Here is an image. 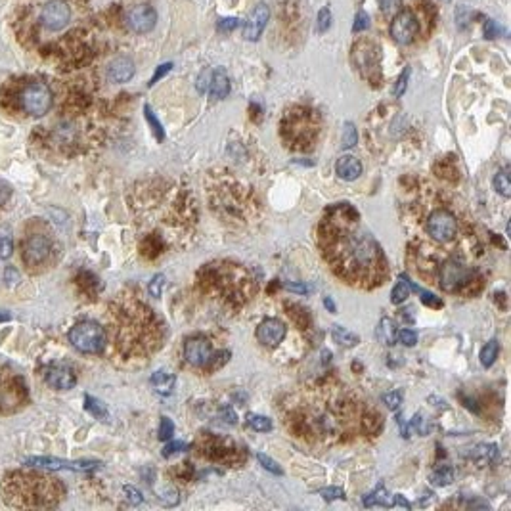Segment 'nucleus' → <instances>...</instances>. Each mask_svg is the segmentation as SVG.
<instances>
[{
  "label": "nucleus",
  "mask_w": 511,
  "mask_h": 511,
  "mask_svg": "<svg viewBox=\"0 0 511 511\" xmlns=\"http://www.w3.org/2000/svg\"><path fill=\"white\" fill-rule=\"evenodd\" d=\"M383 402L389 406V410H399L400 402H402V395L400 391H392L389 395H385Z\"/></svg>",
  "instance_id": "44"
},
{
  "label": "nucleus",
  "mask_w": 511,
  "mask_h": 511,
  "mask_svg": "<svg viewBox=\"0 0 511 511\" xmlns=\"http://www.w3.org/2000/svg\"><path fill=\"white\" fill-rule=\"evenodd\" d=\"M412 427H414L415 431L419 433V435H427V431H429V429H427V427H425V419H424V415H419V414L415 415L414 419H412Z\"/></svg>",
  "instance_id": "54"
},
{
  "label": "nucleus",
  "mask_w": 511,
  "mask_h": 511,
  "mask_svg": "<svg viewBox=\"0 0 511 511\" xmlns=\"http://www.w3.org/2000/svg\"><path fill=\"white\" fill-rule=\"evenodd\" d=\"M288 311H289V316L291 320L295 322L297 326H301V328H309L311 326V316H309V312L301 309V306H297V304H288Z\"/></svg>",
  "instance_id": "31"
},
{
  "label": "nucleus",
  "mask_w": 511,
  "mask_h": 511,
  "mask_svg": "<svg viewBox=\"0 0 511 511\" xmlns=\"http://www.w3.org/2000/svg\"><path fill=\"white\" fill-rule=\"evenodd\" d=\"M17 377L0 376V410H14L21 404L25 392Z\"/></svg>",
  "instance_id": "13"
},
{
  "label": "nucleus",
  "mask_w": 511,
  "mask_h": 511,
  "mask_svg": "<svg viewBox=\"0 0 511 511\" xmlns=\"http://www.w3.org/2000/svg\"><path fill=\"white\" fill-rule=\"evenodd\" d=\"M408 79H410V67H406L404 73L400 75V79L397 80V87H395V96L400 98L402 94H404V90H406V87H408Z\"/></svg>",
  "instance_id": "43"
},
{
  "label": "nucleus",
  "mask_w": 511,
  "mask_h": 511,
  "mask_svg": "<svg viewBox=\"0 0 511 511\" xmlns=\"http://www.w3.org/2000/svg\"><path fill=\"white\" fill-rule=\"evenodd\" d=\"M71 19V10L64 0H52L40 12V24L49 31H62Z\"/></svg>",
  "instance_id": "10"
},
{
  "label": "nucleus",
  "mask_w": 511,
  "mask_h": 511,
  "mask_svg": "<svg viewBox=\"0 0 511 511\" xmlns=\"http://www.w3.org/2000/svg\"><path fill=\"white\" fill-rule=\"evenodd\" d=\"M397 337H399L400 343L406 345V347H414L417 343V336H415V331H412V329H402V331L397 334Z\"/></svg>",
  "instance_id": "42"
},
{
  "label": "nucleus",
  "mask_w": 511,
  "mask_h": 511,
  "mask_svg": "<svg viewBox=\"0 0 511 511\" xmlns=\"http://www.w3.org/2000/svg\"><path fill=\"white\" fill-rule=\"evenodd\" d=\"M364 505H366V508H372V505H383V508H391L392 502L389 500V494L385 492L383 485H379L376 492H372V494H367L366 498H364Z\"/></svg>",
  "instance_id": "27"
},
{
  "label": "nucleus",
  "mask_w": 511,
  "mask_h": 511,
  "mask_svg": "<svg viewBox=\"0 0 511 511\" xmlns=\"http://www.w3.org/2000/svg\"><path fill=\"white\" fill-rule=\"evenodd\" d=\"M377 337L383 341L385 345H392L397 341V329H395V322L389 318H383L379 322V329H377Z\"/></svg>",
  "instance_id": "25"
},
{
  "label": "nucleus",
  "mask_w": 511,
  "mask_h": 511,
  "mask_svg": "<svg viewBox=\"0 0 511 511\" xmlns=\"http://www.w3.org/2000/svg\"><path fill=\"white\" fill-rule=\"evenodd\" d=\"M155 21H157V14L152 6L148 4H140V6H135L127 14V25L132 29L135 33H148L152 31L155 27Z\"/></svg>",
  "instance_id": "15"
},
{
  "label": "nucleus",
  "mask_w": 511,
  "mask_h": 511,
  "mask_svg": "<svg viewBox=\"0 0 511 511\" xmlns=\"http://www.w3.org/2000/svg\"><path fill=\"white\" fill-rule=\"evenodd\" d=\"M370 27V17H367L366 12H358L356 17H354V25H352V31H364Z\"/></svg>",
  "instance_id": "45"
},
{
  "label": "nucleus",
  "mask_w": 511,
  "mask_h": 511,
  "mask_svg": "<svg viewBox=\"0 0 511 511\" xmlns=\"http://www.w3.org/2000/svg\"><path fill=\"white\" fill-rule=\"evenodd\" d=\"M377 2H379L381 12L387 14V16H395L400 10V6H402V0H377Z\"/></svg>",
  "instance_id": "38"
},
{
  "label": "nucleus",
  "mask_w": 511,
  "mask_h": 511,
  "mask_svg": "<svg viewBox=\"0 0 511 511\" xmlns=\"http://www.w3.org/2000/svg\"><path fill=\"white\" fill-rule=\"evenodd\" d=\"M410 288L415 289L419 295H422V303L427 304V306H431V309H442V301L440 299H437V297L433 295V293H429V291H425V289H422L419 286H414L412 282H410Z\"/></svg>",
  "instance_id": "34"
},
{
  "label": "nucleus",
  "mask_w": 511,
  "mask_h": 511,
  "mask_svg": "<svg viewBox=\"0 0 511 511\" xmlns=\"http://www.w3.org/2000/svg\"><path fill=\"white\" fill-rule=\"evenodd\" d=\"M144 115H146V119H148V123H150V127H152L155 138H157L159 142H163V140H165V130H163V125L159 123V119L153 115L152 107H150V105H144Z\"/></svg>",
  "instance_id": "32"
},
{
  "label": "nucleus",
  "mask_w": 511,
  "mask_h": 511,
  "mask_svg": "<svg viewBox=\"0 0 511 511\" xmlns=\"http://www.w3.org/2000/svg\"><path fill=\"white\" fill-rule=\"evenodd\" d=\"M46 383L54 389H60V391H67V389H73L75 383H77V377L73 374V370L69 366H64V364H52V366L46 367Z\"/></svg>",
  "instance_id": "16"
},
{
  "label": "nucleus",
  "mask_w": 511,
  "mask_h": 511,
  "mask_svg": "<svg viewBox=\"0 0 511 511\" xmlns=\"http://www.w3.org/2000/svg\"><path fill=\"white\" fill-rule=\"evenodd\" d=\"M85 408H87L88 412L94 415V417L102 419V422H107V419H110V412H107V408H105V404L102 400H98L94 399V397L87 395V397H85Z\"/></svg>",
  "instance_id": "23"
},
{
  "label": "nucleus",
  "mask_w": 511,
  "mask_h": 511,
  "mask_svg": "<svg viewBox=\"0 0 511 511\" xmlns=\"http://www.w3.org/2000/svg\"><path fill=\"white\" fill-rule=\"evenodd\" d=\"M69 341L79 352L85 354H98V352L104 351L105 341V329L96 324V322H79L77 326H73L69 331Z\"/></svg>",
  "instance_id": "5"
},
{
  "label": "nucleus",
  "mask_w": 511,
  "mask_h": 511,
  "mask_svg": "<svg viewBox=\"0 0 511 511\" xmlns=\"http://www.w3.org/2000/svg\"><path fill=\"white\" fill-rule=\"evenodd\" d=\"M280 128L286 142L291 148L306 150V148H311L314 138L318 135V115L312 110L297 107L286 115Z\"/></svg>",
  "instance_id": "3"
},
{
  "label": "nucleus",
  "mask_w": 511,
  "mask_h": 511,
  "mask_svg": "<svg viewBox=\"0 0 511 511\" xmlns=\"http://www.w3.org/2000/svg\"><path fill=\"white\" fill-rule=\"evenodd\" d=\"M257 460H259V463L263 465L266 471H270L272 475H282V467L278 465V463L274 462V460H272L270 456H266L261 452V454H257Z\"/></svg>",
  "instance_id": "36"
},
{
  "label": "nucleus",
  "mask_w": 511,
  "mask_h": 511,
  "mask_svg": "<svg viewBox=\"0 0 511 511\" xmlns=\"http://www.w3.org/2000/svg\"><path fill=\"white\" fill-rule=\"evenodd\" d=\"M17 280H19V274H17L16 268L14 266H6V282H8V286L17 284Z\"/></svg>",
  "instance_id": "56"
},
{
  "label": "nucleus",
  "mask_w": 511,
  "mask_h": 511,
  "mask_svg": "<svg viewBox=\"0 0 511 511\" xmlns=\"http://www.w3.org/2000/svg\"><path fill=\"white\" fill-rule=\"evenodd\" d=\"M268 16H270V10L268 6L261 2L257 4L253 12L249 14L245 24H243V39L245 40H259V37L263 35L264 27L268 24Z\"/></svg>",
  "instance_id": "14"
},
{
  "label": "nucleus",
  "mask_w": 511,
  "mask_h": 511,
  "mask_svg": "<svg viewBox=\"0 0 511 511\" xmlns=\"http://www.w3.org/2000/svg\"><path fill=\"white\" fill-rule=\"evenodd\" d=\"M180 450H186V442H182V440H173V442H168L167 447H165L163 456L168 458V456H173L175 452H180Z\"/></svg>",
  "instance_id": "49"
},
{
  "label": "nucleus",
  "mask_w": 511,
  "mask_h": 511,
  "mask_svg": "<svg viewBox=\"0 0 511 511\" xmlns=\"http://www.w3.org/2000/svg\"><path fill=\"white\" fill-rule=\"evenodd\" d=\"M209 83H211V71H203L200 75V79H198V90H200L201 94L209 88Z\"/></svg>",
  "instance_id": "55"
},
{
  "label": "nucleus",
  "mask_w": 511,
  "mask_h": 511,
  "mask_svg": "<svg viewBox=\"0 0 511 511\" xmlns=\"http://www.w3.org/2000/svg\"><path fill=\"white\" fill-rule=\"evenodd\" d=\"M4 500L12 508H52L64 492L58 479L39 473H10L2 483Z\"/></svg>",
  "instance_id": "2"
},
{
  "label": "nucleus",
  "mask_w": 511,
  "mask_h": 511,
  "mask_svg": "<svg viewBox=\"0 0 511 511\" xmlns=\"http://www.w3.org/2000/svg\"><path fill=\"white\" fill-rule=\"evenodd\" d=\"M248 424L251 425L255 431H261V433H266L272 429L270 419H268V417H264V415H259V414H249Z\"/></svg>",
  "instance_id": "33"
},
{
  "label": "nucleus",
  "mask_w": 511,
  "mask_h": 511,
  "mask_svg": "<svg viewBox=\"0 0 511 511\" xmlns=\"http://www.w3.org/2000/svg\"><path fill=\"white\" fill-rule=\"evenodd\" d=\"M284 337H286V326L278 318H266L257 328V339L268 347H276L278 343H282Z\"/></svg>",
  "instance_id": "17"
},
{
  "label": "nucleus",
  "mask_w": 511,
  "mask_h": 511,
  "mask_svg": "<svg viewBox=\"0 0 511 511\" xmlns=\"http://www.w3.org/2000/svg\"><path fill=\"white\" fill-rule=\"evenodd\" d=\"M336 171L343 180L351 182V180H356L362 175V163L356 157H352V155H343L341 159L337 161Z\"/></svg>",
  "instance_id": "20"
},
{
  "label": "nucleus",
  "mask_w": 511,
  "mask_h": 511,
  "mask_svg": "<svg viewBox=\"0 0 511 511\" xmlns=\"http://www.w3.org/2000/svg\"><path fill=\"white\" fill-rule=\"evenodd\" d=\"M431 480L437 487H447L454 480V467L452 465H440L431 475Z\"/></svg>",
  "instance_id": "26"
},
{
  "label": "nucleus",
  "mask_w": 511,
  "mask_h": 511,
  "mask_svg": "<svg viewBox=\"0 0 511 511\" xmlns=\"http://www.w3.org/2000/svg\"><path fill=\"white\" fill-rule=\"evenodd\" d=\"M410 291H412V288H410V280H408V276L406 274H400L399 284H397L391 291L392 304L404 303L408 297H410Z\"/></svg>",
  "instance_id": "22"
},
{
  "label": "nucleus",
  "mask_w": 511,
  "mask_h": 511,
  "mask_svg": "<svg viewBox=\"0 0 511 511\" xmlns=\"http://www.w3.org/2000/svg\"><path fill=\"white\" fill-rule=\"evenodd\" d=\"M238 17H223L218 24H216V27H218V31H224V33H228L232 31V29H236L238 27Z\"/></svg>",
  "instance_id": "47"
},
{
  "label": "nucleus",
  "mask_w": 511,
  "mask_h": 511,
  "mask_svg": "<svg viewBox=\"0 0 511 511\" xmlns=\"http://www.w3.org/2000/svg\"><path fill=\"white\" fill-rule=\"evenodd\" d=\"M171 69H173V64H163V65H159V67L155 69V73H153L152 80H150V87H153V85H155L157 80L163 79V77H165V75H167V73L171 71Z\"/></svg>",
  "instance_id": "50"
},
{
  "label": "nucleus",
  "mask_w": 511,
  "mask_h": 511,
  "mask_svg": "<svg viewBox=\"0 0 511 511\" xmlns=\"http://www.w3.org/2000/svg\"><path fill=\"white\" fill-rule=\"evenodd\" d=\"M19 105L31 117H42L52 107V92H50V88L44 83H31V85H27L21 90Z\"/></svg>",
  "instance_id": "6"
},
{
  "label": "nucleus",
  "mask_w": 511,
  "mask_h": 511,
  "mask_svg": "<svg viewBox=\"0 0 511 511\" xmlns=\"http://www.w3.org/2000/svg\"><path fill=\"white\" fill-rule=\"evenodd\" d=\"M220 415H223V419L226 422V424H230V425L238 424V415H236V412L232 410V406L220 408Z\"/></svg>",
  "instance_id": "52"
},
{
  "label": "nucleus",
  "mask_w": 511,
  "mask_h": 511,
  "mask_svg": "<svg viewBox=\"0 0 511 511\" xmlns=\"http://www.w3.org/2000/svg\"><path fill=\"white\" fill-rule=\"evenodd\" d=\"M25 465L37 467V469H46V471H58V469H71V471H90L100 467L98 462H67L60 458H29L25 460Z\"/></svg>",
  "instance_id": "12"
},
{
  "label": "nucleus",
  "mask_w": 511,
  "mask_h": 511,
  "mask_svg": "<svg viewBox=\"0 0 511 511\" xmlns=\"http://www.w3.org/2000/svg\"><path fill=\"white\" fill-rule=\"evenodd\" d=\"M14 251V241L10 240L8 236L6 238H0V257L2 259H8Z\"/></svg>",
  "instance_id": "48"
},
{
  "label": "nucleus",
  "mask_w": 511,
  "mask_h": 511,
  "mask_svg": "<svg viewBox=\"0 0 511 511\" xmlns=\"http://www.w3.org/2000/svg\"><path fill=\"white\" fill-rule=\"evenodd\" d=\"M469 14H471V10L465 8V6H460V8L456 10V24H458L460 29H463V27H467V25H469V19H471Z\"/></svg>",
  "instance_id": "41"
},
{
  "label": "nucleus",
  "mask_w": 511,
  "mask_h": 511,
  "mask_svg": "<svg viewBox=\"0 0 511 511\" xmlns=\"http://www.w3.org/2000/svg\"><path fill=\"white\" fill-rule=\"evenodd\" d=\"M320 494H322V498H324V500L331 502V500H337V498H343L345 492H343V488L329 487V488H324V490H320Z\"/></svg>",
  "instance_id": "46"
},
{
  "label": "nucleus",
  "mask_w": 511,
  "mask_h": 511,
  "mask_svg": "<svg viewBox=\"0 0 511 511\" xmlns=\"http://www.w3.org/2000/svg\"><path fill=\"white\" fill-rule=\"evenodd\" d=\"M322 240L337 274L352 284H379L385 274L381 248L366 230H360V215L349 203H337L322 224Z\"/></svg>",
  "instance_id": "1"
},
{
  "label": "nucleus",
  "mask_w": 511,
  "mask_h": 511,
  "mask_svg": "<svg viewBox=\"0 0 511 511\" xmlns=\"http://www.w3.org/2000/svg\"><path fill=\"white\" fill-rule=\"evenodd\" d=\"M427 232L437 241L454 240L458 234V220L448 211H435L427 220Z\"/></svg>",
  "instance_id": "8"
},
{
  "label": "nucleus",
  "mask_w": 511,
  "mask_h": 511,
  "mask_svg": "<svg viewBox=\"0 0 511 511\" xmlns=\"http://www.w3.org/2000/svg\"><path fill=\"white\" fill-rule=\"evenodd\" d=\"M494 186L498 192L502 193L503 198L511 196V182H510V168H503L494 176Z\"/></svg>",
  "instance_id": "29"
},
{
  "label": "nucleus",
  "mask_w": 511,
  "mask_h": 511,
  "mask_svg": "<svg viewBox=\"0 0 511 511\" xmlns=\"http://www.w3.org/2000/svg\"><path fill=\"white\" fill-rule=\"evenodd\" d=\"M419 33V24H417V17L410 12V10H399L397 16L392 17L391 24V37L395 42H399L402 46H406L410 42H414V39Z\"/></svg>",
  "instance_id": "7"
},
{
  "label": "nucleus",
  "mask_w": 511,
  "mask_h": 511,
  "mask_svg": "<svg viewBox=\"0 0 511 511\" xmlns=\"http://www.w3.org/2000/svg\"><path fill=\"white\" fill-rule=\"evenodd\" d=\"M498 349H500V347H498V341H494V339L488 341V343L480 349V364L485 367L492 366L496 356H498Z\"/></svg>",
  "instance_id": "28"
},
{
  "label": "nucleus",
  "mask_w": 511,
  "mask_h": 511,
  "mask_svg": "<svg viewBox=\"0 0 511 511\" xmlns=\"http://www.w3.org/2000/svg\"><path fill=\"white\" fill-rule=\"evenodd\" d=\"M50 257V240L42 234H35L29 236L24 243V261L25 264L31 268L42 266V264L49 261Z\"/></svg>",
  "instance_id": "9"
},
{
  "label": "nucleus",
  "mask_w": 511,
  "mask_h": 511,
  "mask_svg": "<svg viewBox=\"0 0 511 511\" xmlns=\"http://www.w3.org/2000/svg\"><path fill=\"white\" fill-rule=\"evenodd\" d=\"M500 27L492 21V19H488L487 24H485V37L487 39H496V37H500Z\"/></svg>",
  "instance_id": "53"
},
{
  "label": "nucleus",
  "mask_w": 511,
  "mask_h": 511,
  "mask_svg": "<svg viewBox=\"0 0 511 511\" xmlns=\"http://www.w3.org/2000/svg\"><path fill=\"white\" fill-rule=\"evenodd\" d=\"M175 435V424L168 419L167 415H163L161 417V424H159V439L161 440H168L171 437Z\"/></svg>",
  "instance_id": "37"
},
{
  "label": "nucleus",
  "mask_w": 511,
  "mask_h": 511,
  "mask_svg": "<svg viewBox=\"0 0 511 511\" xmlns=\"http://www.w3.org/2000/svg\"><path fill=\"white\" fill-rule=\"evenodd\" d=\"M329 25H331V12H329V8H322L318 12V24H316V27H318L320 33H324L328 31Z\"/></svg>",
  "instance_id": "40"
},
{
  "label": "nucleus",
  "mask_w": 511,
  "mask_h": 511,
  "mask_svg": "<svg viewBox=\"0 0 511 511\" xmlns=\"http://www.w3.org/2000/svg\"><path fill=\"white\" fill-rule=\"evenodd\" d=\"M473 458H475L477 462H494L496 458H498V447H494V444H483V447H477L475 448V452H473Z\"/></svg>",
  "instance_id": "30"
},
{
  "label": "nucleus",
  "mask_w": 511,
  "mask_h": 511,
  "mask_svg": "<svg viewBox=\"0 0 511 511\" xmlns=\"http://www.w3.org/2000/svg\"><path fill=\"white\" fill-rule=\"evenodd\" d=\"M163 286H165V276L163 274H157L153 276L150 286H148V291L152 297H161V291H163Z\"/></svg>",
  "instance_id": "39"
},
{
  "label": "nucleus",
  "mask_w": 511,
  "mask_h": 511,
  "mask_svg": "<svg viewBox=\"0 0 511 511\" xmlns=\"http://www.w3.org/2000/svg\"><path fill=\"white\" fill-rule=\"evenodd\" d=\"M175 381V374H171L167 370H159V372H155L152 376V385L155 387V391L161 392V395H168V392L173 391Z\"/></svg>",
  "instance_id": "21"
},
{
  "label": "nucleus",
  "mask_w": 511,
  "mask_h": 511,
  "mask_svg": "<svg viewBox=\"0 0 511 511\" xmlns=\"http://www.w3.org/2000/svg\"><path fill=\"white\" fill-rule=\"evenodd\" d=\"M123 490H125V494H127V500L132 503V505H138V503H142V494H140V492H138L135 487H125Z\"/></svg>",
  "instance_id": "51"
},
{
  "label": "nucleus",
  "mask_w": 511,
  "mask_h": 511,
  "mask_svg": "<svg viewBox=\"0 0 511 511\" xmlns=\"http://www.w3.org/2000/svg\"><path fill=\"white\" fill-rule=\"evenodd\" d=\"M289 291H297V293H309V288L304 284H284Z\"/></svg>",
  "instance_id": "57"
},
{
  "label": "nucleus",
  "mask_w": 511,
  "mask_h": 511,
  "mask_svg": "<svg viewBox=\"0 0 511 511\" xmlns=\"http://www.w3.org/2000/svg\"><path fill=\"white\" fill-rule=\"evenodd\" d=\"M397 419H399L400 433H402V437H404V439H408V437H410V431H408V425L404 424V417H402V415H399Z\"/></svg>",
  "instance_id": "59"
},
{
  "label": "nucleus",
  "mask_w": 511,
  "mask_h": 511,
  "mask_svg": "<svg viewBox=\"0 0 511 511\" xmlns=\"http://www.w3.org/2000/svg\"><path fill=\"white\" fill-rule=\"evenodd\" d=\"M184 358L196 367H205L213 362V347L205 337H192L184 345Z\"/></svg>",
  "instance_id": "11"
},
{
  "label": "nucleus",
  "mask_w": 511,
  "mask_h": 511,
  "mask_svg": "<svg viewBox=\"0 0 511 511\" xmlns=\"http://www.w3.org/2000/svg\"><path fill=\"white\" fill-rule=\"evenodd\" d=\"M439 282L448 293H465V289L477 282V272L458 259H450L439 268Z\"/></svg>",
  "instance_id": "4"
},
{
  "label": "nucleus",
  "mask_w": 511,
  "mask_h": 511,
  "mask_svg": "<svg viewBox=\"0 0 511 511\" xmlns=\"http://www.w3.org/2000/svg\"><path fill=\"white\" fill-rule=\"evenodd\" d=\"M324 306H326L329 312H336V303H334L331 297H324Z\"/></svg>",
  "instance_id": "60"
},
{
  "label": "nucleus",
  "mask_w": 511,
  "mask_h": 511,
  "mask_svg": "<svg viewBox=\"0 0 511 511\" xmlns=\"http://www.w3.org/2000/svg\"><path fill=\"white\" fill-rule=\"evenodd\" d=\"M358 142V132L352 123H345L343 128V148H352V146Z\"/></svg>",
  "instance_id": "35"
},
{
  "label": "nucleus",
  "mask_w": 511,
  "mask_h": 511,
  "mask_svg": "<svg viewBox=\"0 0 511 511\" xmlns=\"http://www.w3.org/2000/svg\"><path fill=\"white\" fill-rule=\"evenodd\" d=\"M10 318H12V316H10L8 312L0 311V322H10Z\"/></svg>",
  "instance_id": "61"
},
{
  "label": "nucleus",
  "mask_w": 511,
  "mask_h": 511,
  "mask_svg": "<svg viewBox=\"0 0 511 511\" xmlns=\"http://www.w3.org/2000/svg\"><path fill=\"white\" fill-rule=\"evenodd\" d=\"M209 90H211V96L215 98V100H223V98L228 96V92H230V79H228V75H226L223 67H218V69L211 73Z\"/></svg>",
  "instance_id": "19"
},
{
  "label": "nucleus",
  "mask_w": 511,
  "mask_h": 511,
  "mask_svg": "<svg viewBox=\"0 0 511 511\" xmlns=\"http://www.w3.org/2000/svg\"><path fill=\"white\" fill-rule=\"evenodd\" d=\"M392 505H400V508H406V510H410V508H412L406 498H404V496H400V494L395 496V502H392Z\"/></svg>",
  "instance_id": "58"
},
{
  "label": "nucleus",
  "mask_w": 511,
  "mask_h": 511,
  "mask_svg": "<svg viewBox=\"0 0 511 511\" xmlns=\"http://www.w3.org/2000/svg\"><path fill=\"white\" fill-rule=\"evenodd\" d=\"M331 337H334L336 343L345 345V347H354V345L360 343L358 336H354L352 331H349L347 328H341V326H334V329H331Z\"/></svg>",
  "instance_id": "24"
},
{
  "label": "nucleus",
  "mask_w": 511,
  "mask_h": 511,
  "mask_svg": "<svg viewBox=\"0 0 511 511\" xmlns=\"http://www.w3.org/2000/svg\"><path fill=\"white\" fill-rule=\"evenodd\" d=\"M132 77H135V64L128 58H117L107 67V79L112 83L121 85V83H128Z\"/></svg>",
  "instance_id": "18"
}]
</instances>
